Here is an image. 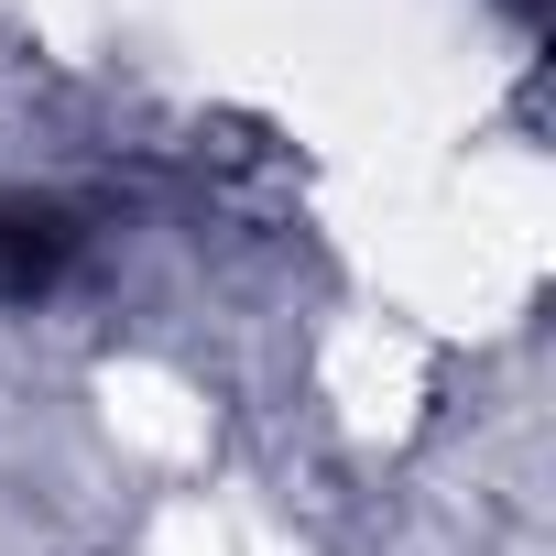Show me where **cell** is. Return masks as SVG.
Instances as JSON below:
<instances>
[{
	"instance_id": "cell-2",
	"label": "cell",
	"mask_w": 556,
	"mask_h": 556,
	"mask_svg": "<svg viewBox=\"0 0 556 556\" xmlns=\"http://www.w3.org/2000/svg\"><path fill=\"white\" fill-rule=\"evenodd\" d=\"M523 12H534V0H523Z\"/></svg>"
},
{
	"instance_id": "cell-1",
	"label": "cell",
	"mask_w": 556,
	"mask_h": 556,
	"mask_svg": "<svg viewBox=\"0 0 556 556\" xmlns=\"http://www.w3.org/2000/svg\"><path fill=\"white\" fill-rule=\"evenodd\" d=\"M55 273H66V218L0 197V295H45Z\"/></svg>"
}]
</instances>
